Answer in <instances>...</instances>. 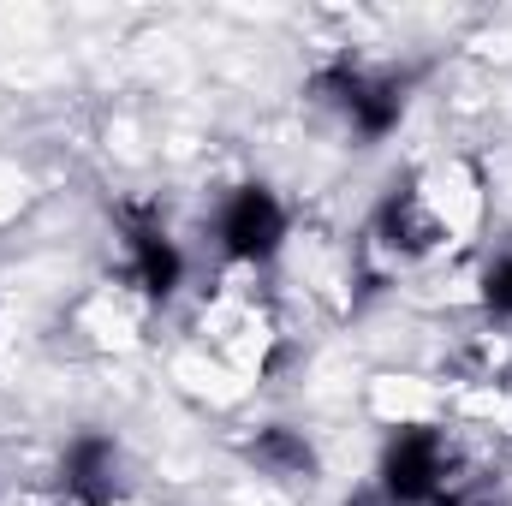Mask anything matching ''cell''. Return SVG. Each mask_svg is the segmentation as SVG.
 <instances>
[{"label": "cell", "mask_w": 512, "mask_h": 506, "mask_svg": "<svg viewBox=\"0 0 512 506\" xmlns=\"http://www.w3.org/2000/svg\"><path fill=\"white\" fill-rule=\"evenodd\" d=\"M483 304H489L495 316H507V322H512V251L489 262V274H483Z\"/></svg>", "instance_id": "obj_8"}, {"label": "cell", "mask_w": 512, "mask_h": 506, "mask_svg": "<svg viewBox=\"0 0 512 506\" xmlns=\"http://www.w3.org/2000/svg\"><path fill=\"white\" fill-rule=\"evenodd\" d=\"M310 90L352 126V137L364 143H382L387 131L405 120V78L393 72H370V66H352V60H328Z\"/></svg>", "instance_id": "obj_1"}, {"label": "cell", "mask_w": 512, "mask_h": 506, "mask_svg": "<svg viewBox=\"0 0 512 506\" xmlns=\"http://www.w3.org/2000/svg\"><path fill=\"white\" fill-rule=\"evenodd\" d=\"M376 233L399 256H423L447 239V221H441V209H435V197L423 185H393V197H387L382 215H376Z\"/></svg>", "instance_id": "obj_6"}, {"label": "cell", "mask_w": 512, "mask_h": 506, "mask_svg": "<svg viewBox=\"0 0 512 506\" xmlns=\"http://www.w3.org/2000/svg\"><path fill=\"white\" fill-rule=\"evenodd\" d=\"M453 459H447V441L435 429H399L382 447V495L393 506H435L453 483H447Z\"/></svg>", "instance_id": "obj_2"}, {"label": "cell", "mask_w": 512, "mask_h": 506, "mask_svg": "<svg viewBox=\"0 0 512 506\" xmlns=\"http://www.w3.org/2000/svg\"><path fill=\"white\" fill-rule=\"evenodd\" d=\"M245 453H251V465L262 471V477H280V483H310V477H316L310 441H304L298 429H286V423L256 429V441L245 447Z\"/></svg>", "instance_id": "obj_7"}, {"label": "cell", "mask_w": 512, "mask_h": 506, "mask_svg": "<svg viewBox=\"0 0 512 506\" xmlns=\"http://www.w3.org/2000/svg\"><path fill=\"white\" fill-rule=\"evenodd\" d=\"M120 227H126V280L143 298H173L185 280V256L167 239V227L149 209H126Z\"/></svg>", "instance_id": "obj_4"}, {"label": "cell", "mask_w": 512, "mask_h": 506, "mask_svg": "<svg viewBox=\"0 0 512 506\" xmlns=\"http://www.w3.org/2000/svg\"><path fill=\"white\" fill-rule=\"evenodd\" d=\"M60 483H66L72 501H84V506L120 501V495H126V465H120L114 435H102V429L72 435L66 453H60Z\"/></svg>", "instance_id": "obj_5"}, {"label": "cell", "mask_w": 512, "mask_h": 506, "mask_svg": "<svg viewBox=\"0 0 512 506\" xmlns=\"http://www.w3.org/2000/svg\"><path fill=\"white\" fill-rule=\"evenodd\" d=\"M215 233H221V251L233 256V262H268L286 245V203L268 185H239L221 203Z\"/></svg>", "instance_id": "obj_3"}, {"label": "cell", "mask_w": 512, "mask_h": 506, "mask_svg": "<svg viewBox=\"0 0 512 506\" xmlns=\"http://www.w3.org/2000/svg\"><path fill=\"white\" fill-rule=\"evenodd\" d=\"M435 506H495V501H489V495H471V489H447Z\"/></svg>", "instance_id": "obj_9"}, {"label": "cell", "mask_w": 512, "mask_h": 506, "mask_svg": "<svg viewBox=\"0 0 512 506\" xmlns=\"http://www.w3.org/2000/svg\"><path fill=\"white\" fill-rule=\"evenodd\" d=\"M346 506H393V501H387L382 489H376V495H358V501H346Z\"/></svg>", "instance_id": "obj_10"}]
</instances>
